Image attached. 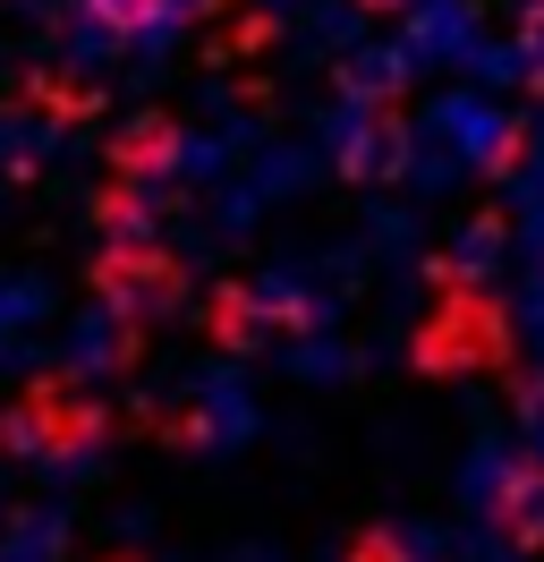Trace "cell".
<instances>
[{
    "instance_id": "cell-5",
    "label": "cell",
    "mask_w": 544,
    "mask_h": 562,
    "mask_svg": "<svg viewBox=\"0 0 544 562\" xmlns=\"http://www.w3.org/2000/svg\"><path fill=\"white\" fill-rule=\"evenodd\" d=\"M510 239H519V231H510L502 213H476V222H460V231H451L442 273L460 281V290H494V281L510 273Z\"/></svg>"
},
{
    "instance_id": "cell-3",
    "label": "cell",
    "mask_w": 544,
    "mask_h": 562,
    "mask_svg": "<svg viewBox=\"0 0 544 562\" xmlns=\"http://www.w3.org/2000/svg\"><path fill=\"white\" fill-rule=\"evenodd\" d=\"M528 469H536V460L519 452V435H476L468 452H460V512H468V520H502V503L519 494Z\"/></svg>"
},
{
    "instance_id": "cell-4",
    "label": "cell",
    "mask_w": 544,
    "mask_h": 562,
    "mask_svg": "<svg viewBox=\"0 0 544 562\" xmlns=\"http://www.w3.org/2000/svg\"><path fill=\"white\" fill-rule=\"evenodd\" d=\"M256 426H264V409H256L247 375L213 367V375L196 384V443H204V452H238V443H247Z\"/></svg>"
},
{
    "instance_id": "cell-11",
    "label": "cell",
    "mask_w": 544,
    "mask_h": 562,
    "mask_svg": "<svg viewBox=\"0 0 544 562\" xmlns=\"http://www.w3.org/2000/svg\"><path fill=\"white\" fill-rule=\"evenodd\" d=\"M0 562H60V520H26L0 546Z\"/></svg>"
},
{
    "instance_id": "cell-12",
    "label": "cell",
    "mask_w": 544,
    "mask_h": 562,
    "mask_svg": "<svg viewBox=\"0 0 544 562\" xmlns=\"http://www.w3.org/2000/svg\"><path fill=\"white\" fill-rule=\"evenodd\" d=\"M111 358H120V333H111V324H86V333H77V367L94 375V367H111Z\"/></svg>"
},
{
    "instance_id": "cell-2",
    "label": "cell",
    "mask_w": 544,
    "mask_h": 562,
    "mask_svg": "<svg viewBox=\"0 0 544 562\" xmlns=\"http://www.w3.org/2000/svg\"><path fill=\"white\" fill-rule=\"evenodd\" d=\"M400 43L417 69H468L476 43H485V18H476V0H408Z\"/></svg>"
},
{
    "instance_id": "cell-6",
    "label": "cell",
    "mask_w": 544,
    "mask_h": 562,
    "mask_svg": "<svg viewBox=\"0 0 544 562\" xmlns=\"http://www.w3.org/2000/svg\"><path fill=\"white\" fill-rule=\"evenodd\" d=\"M281 367H290L298 384H349V375H358V350H349L340 333H324V324H315V333H298V341L281 350Z\"/></svg>"
},
{
    "instance_id": "cell-7",
    "label": "cell",
    "mask_w": 544,
    "mask_h": 562,
    "mask_svg": "<svg viewBox=\"0 0 544 562\" xmlns=\"http://www.w3.org/2000/svg\"><path fill=\"white\" fill-rule=\"evenodd\" d=\"M468 69H476V86H485V94H519V86H536V77H544V60L528 52V35H502V43L485 35Z\"/></svg>"
},
{
    "instance_id": "cell-10",
    "label": "cell",
    "mask_w": 544,
    "mask_h": 562,
    "mask_svg": "<svg viewBox=\"0 0 544 562\" xmlns=\"http://www.w3.org/2000/svg\"><path fill=\"white\" fill-rule=\"evenodd\" d=\"M502 537L510 546H544V469H528L519 494L502 503Z\"/></svg>"
},
{
    "instance_id": "cell-8",
    "label": "cell",
    "mask_w": 544,
    "mask_h": 562,
    "mask_svg": "<svg viewBox=\"0 0 544 562\" xmlns=\"http://www.w3.org/2000/svg\"><path fill=\"white\" fill-rule=\"evenodd\" d=\"M383 562H460V528H442V520H392V528H383Z\"/></svg>"
},
{
    "instance_id": "cell-1",
    "label": "cell",
    "mask_w": 544,
    "mask_h": 562,
    "mask_svg": "<svg viewBox=\"0 0 544 562\" xmlns=\"http://www.w3.org/2000/svg\"><path fill=\"white\" fill-rule=\"evenodd\" d=\"M417 137L451 145L468 171H510V154H519V111H510L502 94H485V86H451V94L426 103Z\"/></svg>"
},
{
    "instance_id": "cell-13",
    "label": "cell",
    "mask_w": 544,
    "mask_h": 562,
    "mask_svg": "<svg viewBox=\"0 0 544 562\" xmlns=\"http://www.w3.org/2000/svg\"><path fill=\"white\" fill-rule=\"evenodd\" d=\"M519 452L544 469V392H528V409H519Z\"/></svg>"
},
{
    "instance_id": "cell-9",
    "label": "cell",
    "mask_w": 544,
    "mask_h": 562,
    "mask_svg": "<svg viewBox=\"0 0 544 562\" xmlns=\"http://www.w3.org/2000/svg\"><path fill=\"white\" fill-rule=\"evenodd\" d=\"M510 341H519V350H528V367L544 375V273H536V265L510 281Z\"/></svg>"
}]
</instances>
